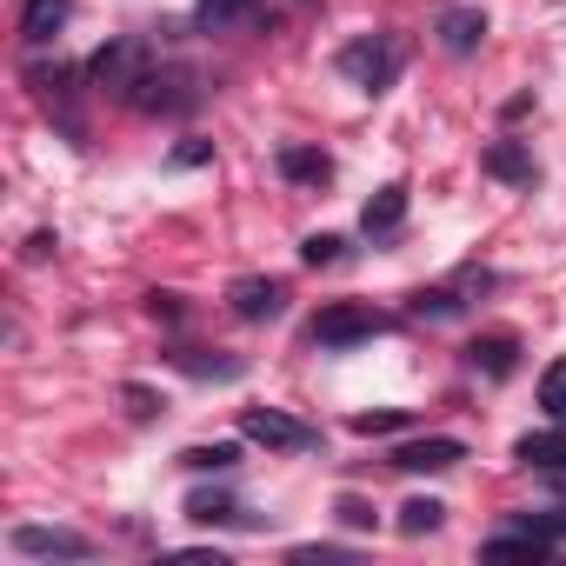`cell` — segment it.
Wrapping results in <instances>:
<instances>
[{
  "mask_svg": "<svg viewBox=\"0 0 566 566\" xmlns=\"http://www.w3.org/2000/svg\"><path fill=\"white\" fill-rule=\"evenodd\" d=\"M480 167H486L493 180H513V187H526V180H533V154H526L520 140H493V147L480 154Z\"/></svg>",
  "mask_w": 566,
  "mask_h": 566,
  "instance_id": "obj_12",
  "label": "cell"
},
{
  "mask_svg": "<svg viewBox=\"0 0 566 566\" xmlns=\"http://www.w3.org/2000/svg\"><path fill=\"white\" fill-rule=\"evenodd\" d=\"M61 28H67V0H28V14H21V41L28 48H48Z\"/></svg>",
  "mask_w": 566,
  "mask_h": 566,
  "instance_id": "obj_13",
  "label": "cell"
},
{
  "mask_svg": "<svg viewBox=\"0 0 566 566\" xmlns=\"http://www.w3.org/2000/svg\"><path fill=\"white\" fill-rule=\"evenodd\" d=\"M280 174H287L294 187H327L334 180V160L314 154V147H280Z\"/></svg>",
  "mask_w": 566,
  "mask_h": 566,
  "instance_id": "obj_14",
  "label": "cell"
},
{
  "mask_svg": "<svg viewBox=\"0 0 566 566\" xmlns=\"http://www.w3.org/2000/svg\"><path fill=\"white\" fill-rule=\"evenodd\" d=\"M154 314L160 321H180V294H154Z\"/></svg>",
  "mask_w": 566,
  "mask_h": 566,
  "instance_id": "obj_28",
  "label": "cell"
},
{
  "mask_svg": "<svg viewBox=\"0 0 566 566\" xmlns=\"http://www.w3.org/2000/svg\"><path fill=\"white\" fill-rule=\"evenodd\" d=\"M180 467H193V473H233V467H240V447H233V440L187 447V453H180Z\"/></svg>",
  "mask_w": 566,
  "mask_h": 566,
  "instance_id": "obj_17",
  "label": "cell"
},
{
  "mask_svg": "<svg viewBox=\"0 0 566 566\" xmlns=\"http://www.w3.org/2000/svg\"><path fill=\"white\" fill-rule=\"evenodd\" d=\"M87 81H94V94H114V101H134V87L147 81V41H134V34H114L94 61H87Z\"/></svg>",
  "mask_w": 566,
  "mask_h": 566,
  "instance_id": "obj_2",
  "label": "cell"
},
{
  "mask_svg": "<svg viewBox=\"0 0 566 566\" xmlns=\"http://www.w3.org/2000/svg\"><path fill=\"white\" fill-rule=\"evenodd\" d=\"M513 360H520V340H513V334H486V340H473V347H467V367H473V374H486V380H506V374H513Z\"/></svg>",
  "mask_w": 566,
  "mask_h": 566,
  "instance_id": "obj_11",
  "label": "cell"
},
{
  "mask_svg": "<svg viewBox=\"0 0 566 566\" xmlns=\"http://www.w3.org/2000/svg\"><path fill=\"white\" fill-rule=\"evenodd\" d=\"M400 220H407V187H400V180H394V187H380V193L360 207V233H374V240L400 233Z\"/></svg>",
  "mask_w": 566,
  "mask_h": 566,
  "instance_id": "obj_10",
  "label": "cell"
},
{
  "mask_svg": "<svg viewBox=\"0 0 566 566\" xmlns=\"http://www.w3.org/2000/svg\"><path fill=\"white\" fill-rule=\"evenodd\" d=\"M174 367L193 374V380H240V360H207V354H193V347H180Z\"/></svg>",
  "mask_w": 566,
  "mask_h": 566,
  "instance_id": "obj_19",
  "label": "cell"
},
{
  "mask_svg": "<svg viewBox=\"0 0 566 566\" xmlns=\"http://www.w3.org/2000/svg\"><path fill=\"white\" fill-rule=\"evenodd\" d=\"M407 427V413H354V433H394Z\"/></svg>",
  "mask_w": 566,
  "mask_h": 566,
  "instance_id": "obj_25",
  "label": "cell"
},
{
  "mask_svg": "<svg viewBox=\"0 0 566 566\" xmlns=\"http://www.w3.org/2000/svg\"><path fill=\"white\" fill-rule=\"evenodd\" d=\"M440 520H447V506H440V500H407V506H400V533H407V539L433 533Z\"/></svg>",
  "mask_w": 566,
  "mask_h": 566,
  "instance_id": "obj_20",
  "label": "cell"
},
{
  "mask_svg": "<svg viewBox=\"0 0 566 566\" xmlns=\"http://www.w3.org/2000/svg\"><path fill=\"white\" fill-rule=\"evenodd\" d=\"M127 413H134V420H154V394H147V387H127Z\"/></svg>",
  "mask_w": 566,
  "mask_h": 566,
  "instance_id": "obj_27",
  "label": "cell"
},
{
  "mask_svg": "<svg viewBox=\"0 0 566 566\" xmlns=\"http://www.w3.org/2000/svg\"><path fill=\"white\" fill-rule=\"evenodd\" d=\"M539 407L553 413V427H566V360H553L539 374Z\"/></svg>",
  "mask_w": 566,
  "mask_h": 566,
  "instance_id": "obj_21",
  "label": "cell"
},
{
  "mask_svg": "<svg viewBox=\"0 0 566 566\" xmlns=\"http://www.w3.org/2000/svg\"><path fill=\"white\" fill-rule=\"evenodd\" d=\"M14 553L21 559H94V539L67 526H14Z\"/></svg>",
  "mask_w": 566,
  "mask_h": 566,
  "instance_id": "obj_6",
  "label": "cell"
},
{
  "mask_svg": "<svg viewBox=\"0 0 566 566\" xmlns=\"http://www.w3.org/2000/svg\"><path fill=\"white\" fill-rule=\"evenodd\" d=\"M340 247H347L340 233H307V247H301V260H307V266H334V260H340Z\"/></svg>",
  "mask_w": 566,
  "mask_h": 566,
  "instance_id": "obj_22",
  "label": "cell"
},
{
  "mask_svg": "<svg viewBox=\"0 0 566 566\" xmlns=\"http://www.w3.org/2000/svg\"><path fill=\"white\" fill-rule=\"evenodd\" d=\"M374 334H387V314H374V307H327L321 321H314V347H360V340H374Z\"/></svg>",
  "mask_w": 566,
  "mask_h": 566,
  "instance_id": "obj_5",
  "label": "cell"
},
{
  "mask_svg": "<svg viewBox=\"0 0 566 566\" xmlns=\"http://www.w3.org/2000/svg\"><path fill=\"white\" fill-rule=\"evenodd\" d=\"M334 513H340V526H360V533H367V526L380 520V513H374V506H367L360 493H340V500H334Z\"/></svg>",
  "mask_w": 566,
  "mask_h": 566,
  "instance_id": "obj_23",
  "label": "cell"
},
{
  "mask_svg": "<svg viewBox=\"0 0 566 566\" xmlns=\"http://www.w3.org/2000/svg\"><path fill=\"white\" fill-rule=\"evenodd\" d=\"M513 460H520V467H539V473L566 467V427H553V433H526V440L513 447Z\"/></svg>",
  "mask_w": 566,
  "mask_h": 566,
  "instance_id": "obj_15",
  "label": "cell"
},
{
  "mask_svg": "<svg viewBox=\"0 0 566 566\" xmlns=\"http://www.w3.org/2000/svg\"><path fill=\"white\" fill-rule=\"evenodd\" d=\"M227 301H233L240 321H280V314H287V287L266 280V273H240L233 287H227Z\"/></svg>",
  "mask_w": 566,
  "mask_h": 566,
  "instance_id": "obj_7",
  "label": "cell"
},
{
  "mask_svg": "<svg viewBox=\"0 0 566 566\" xmlns=\"http://www.w3.org/2000/svg\"><path fill=\"white\" fill-rule=\"evenodd\" d=\"M433 34H440V48H447V54H473V48L486 41V14H480V8H447Z\"/></svg>",
  "mask_w": 566,
  "mask_h": 566,
  "instance_id": "obj_9",
  "label": "cell"
},
{
  "mask_svg": "<svg viewBox=\"0 0 566 566\" xmlns=\"http://www.w3.org/2000/svg\"><path fill=\"white\" fill-rule=\"evenodd\" d=\"M460 460H467V447H460L453 433H427V440H407V447L394 453L400 473H447V467H460Z\"/></svg>",
  "mask_w": 566,
  "mask_h": 566,
  "instance_id": "obj_8",
  "label": "cell"
},
{
  "mask_svg": "<svg viewBox=\"0 0 566 566\" xmlns=\"http://www.w3.org/2000/svg\"><path fill=\"white\" fill-rule=\"evenodd\" d=\"M193 101H200V87L187 67H147V81L134 87V107H147V114H187Z\"/></svg>",
  "mask_w": 566,
  "mask_h": 566,
  "instance_id": "obj_4",
  "label": "cell"
},
{
  "mask_svg": "<svg viewBox=\"0 0 566 566\" xmlns=\"http://www.w3.org/2000/svg\"><path fill=\"white\" fill-rule=\"evenodd\" d=\"M193 21H200L207 34H227V28H247V21H260V14H253V0H200Z\"/></svg>",
  "mask_w": 566,
  "mask_h": 566,
  "instance_id": "obj_16",
  "label": "cell"
},
{
  "mask_svg": "<svg viewBox=\"0 0 566 566\" xmlns=\"http://www.w3.org/2000/svg\"><path fill=\"white\" fill-rule=\"evenodd\" d=\"M240 433H247L253 447H273V453H314V447H321L314 427H301V420H287V413H273V407H247V413H240Z\"/></svg>",
  "mask_w": 566,
  "mask_h": 566,
  "instance_id": "obj_3",
  "label": "cell"
},
{
  "mask_svg": "<svg viewBox=\"0 0 566 566\" xmlns=\"http://www.w3.org/2000/svg\"><path fill=\"white\" fill-rule=\"evenodd\" d=\"M207 154H213V147H207V140H180V147H174V167H200V160H207Z\"/></svg>",
  "mask_w": 566,
  "mask_h": 566,
  "instance_id": "obj_26",
  "label": "cell"
},
{
  "mask_svg": "<svg viewBox=\"0 0 566 566\" xmlns=\"http://www.w3.org/2000/svg\"><path fill=\"white\" fill-rule=\"evenodd\" d=\"M400 67H407V48H400L394 34H360V41L340 48V74H347L354 87H367V94H387V87L400 81Z\"/></svg>",
  "mask_w": 566,
  "mask_h": 566,
  "instance_id": "obj_1",
  "label": "cell"
},
{
  "mask_svg": "<svg viewBox=\"0 0 566 566\" xmlns=\"http://www.w3.org/2000/svg\"><path fill=\"white\" fill-rule=\"evenodd\" d=\"M187 520H200V526H240L247 513H240L227 493H193V500H187Z\"/></svg>",
  "mask_w": 566,
  "mask_h": 566,
  "instance_id": "obj_18",
  "label": "cell"
},
{
  "mask_svg": "<svg viewBox=\"0 0 566 566\" xmlns=\"http://www.w3.org/2000/svg\"><path fill=\"white\" fill-rule=\"evenodd\" d=\"M413 314H433V321H447V314H460V301H453V294H413Z\"/></svg>",
  "mask_w": 566,
  "mask_h": 566,
  "instance_id": "obj_24",
  "label": "cell"
}]
</instances>
